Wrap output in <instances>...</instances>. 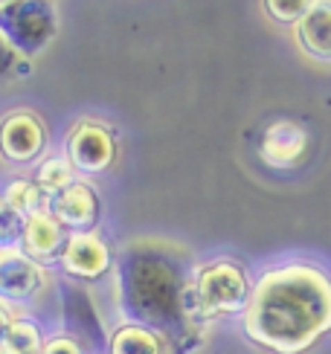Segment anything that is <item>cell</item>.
Returning <instances> with one entry per match:
<instances>
[{"label":"cell","mask_w":331,"mask_h":354,"mask_svg":"<svg viewBox=\"0 0 331 354\" xmlns=\"http://www.w3.org/2000/svg\"><path fill=\"white\" fill-rule=\"evenodd\" d=\"M114 270L128 322L154 328L166 343L163 354H186L201 343L209 319L195 293V264L184 250L140 239L119 253Z\"/></svg>","instance_id":"cell-1"},{"label":"cell","mask_w":331,"mask_h":354,"mask_svg":"<svg viewBox=\"0 0 331 354\" xmlns=\"http://www.w3.org/2000/svg\"><path fill=\"white\" fill-rule=\"evenodd\" d=\"M242 328L265 351L305 354L331 331V276L311 261L265 270L253 282Z\"/></svg>","instance_id":"cell-2"},{"label":"cell","mask_w":331,"mask_h":354,"mask_svg":"<svg viewBox=\"0 0 331 354\" xmlns=\"http://www.w3.org/2000/svg\"><path fill=\"white\" fill-rule=\"evenodd\" d=\"M192 282H195V293H198V302L204 308V317L209 322H215L221 317L244 314L253 293V282L244 270V264L235 259H209L195 264Z\"/></svg>","instance_id":"cell-3"},{"label":"cell","mask_w":331,"mask_h":354,"mask_svg":"<svg viewBox=\"0 0 331 354\" xmlns=\"http://www.w3.org/2000/svg\"><path fill=\"white\" fill-rule=\"evenodd\" d=\"M58 35V9L53 0H9L0 6V38L21 58L35 62Z\"/></svg>","instance_id":"cell-4"},{"label":"cell","mask_w":331,"mask_h":354,"mask_svg":"<svg viewBox=\"0 0 331 354\" xmlns=\"http://www.w3.org/2000/svg\"><path fill=\"white\" fill-rule=\"evenodd\" d=\"M64 154L82 177H96L108 171L116 160L114 128L99 120H79L64 140Z\"/></svg>","instance_id":"cell-5"},{"label":"cell","mask_w":331,"mask_h":354,"mask_svg":"<svg viewBox=\"0 0 331 354\" xmlns=\"http://www.w3.org/2000/svg\"><path fill=\"white\" fill-rule=\"evenodd\" d=\"M47 151V125L35 111H9L0 120V157L12 166H29Z\"/></svg>","instance_id":"cell-6"},{"label":"cell","mask_w":331,"mask_h":354,"mask_svg":"<svg viewBox=\"0 0 331 354\" xmlns=\"http://www.w3.org/2000/svg\"><path fill=\"white\" fill-rule=\"evenodd\" d=\"M311 151V134L299 120H279L267 122L259 140V160L274 169V171H294L296 166H303V160Z\"/></svg>","instance_id":"cell-7"},{"label":"cell","mask_w":331,"mask_h":354,"mask_svg":"<svg viewBox=\"0 0 331 354\" xmlns=\"http://www.w3.org/2000/svg\"><path fill=\"white\" fill-rule=\"evenodd\" d=\"M58 268L70 279H79V282H96V279H105L114 270V250L96 230L70 232Z\"/></svg>","instance_id":"cell-8"},{"label":"cell","mask_w":331,"mask_h":354,"mask_svg":"<svg viewBox=\"0 0 331 354\" xmlns=\"http://www.w3.org/2000/svg\"><path fill=\"white\" fill-rule=\"evenodd\" d=\"M47 209L58 218V224L67 232H93L102 218V201L96 186L79 177L76 183H70L64 192L50 198Z\"/></svg>","instance_id":"cell-9"},{"label":"cell","mask_w":331,"mask_h":354,"mask_svg":"<svg viewBox=\"0 0 331 354\" xmlns=\"http://www.w3.org/2000/svg\"><path fill=\"white\" fill-rule=\"evenodd\" d=\"M47 268L35 264L21 250L0 253V302L6 305H26L33 302L47 285Z\"/></svg>","instance_id":"cell-10"},{"label":"cell","mask_w":331,"mask_h":354,"mask_svg":"<svg viewBox=\"0 0 331 354\" xmlns=\"http://www.w3.org/2000/svg\"><path fill=\"white\" fill-rule=\"evenodd\" d=\"M67 239H70V232L58 224V218L50 209H44L33 218H26L21 253L29 256L35 264H41V268H53V264L62 261Z\"/></svg>","instance_id":"cell-11"},{"label":"cell","mask_w":331,"mask_h":354,"mask_svg":"<svg viewBox=\"0 0 331 354\" xmlns=\"http://www.w3.org/2000/svg\"><path fill=\"white\" fill-rule=\"evenodd\" d=\"M294 41L311 62L331 64V0H317L294 26Z\"/></svg>","instance_id":"cell-12"},{"label":"cell","mask_w":331,"mask_h":354,"mask_svg":"<svg viewBox=\"0 0 331 354\" xmlns=\"http://www.w3.org/2000/svg\"><path fill=\"white\" fill-rule=\"evenodd\" d=\"M166 343L163 337L148 328L140 326V322H123L108 340V354H163Z\"/></svg>","instance_id":"cell-13"},{"label":"cell","mask_w":331,"mask_h":354,"mask_svg":"<svg viewBox=\"0 0 331 354\" xmlns=\"http://www.w3.org/2000/svg\"><path fill=\"white\" fill-rule=\"evenodd\" d=\"M0 198H3L21 218H33L50 206V198L38 189V183L33 177H15V180H9L3 186V192H0Z\"/></svg>","instance_id":"cell-14"},{"label":"cell","mask_w":331,"mask_h":354,"mask_svg":"<svg viewBox=\"0 0 331 354\" xmlns=\"http://www.w3.org/2000/svg\"><path fill=\"white\" fill-rule=\"evenodd\" d=\"M33 180L38 183V189L44 192V195L53 198V195H58V192H64L70 183H76L79 174L67 160V154H50L35 166Z\"/></svg>","instance_id":"cell-15"},{"label":"cell","mask_w":331,"mask_h":354,"mask_svg":"<svg viewBox=\"0 0 331 354\" xmlns=\"http://www.w3.org/2000/svg\"><path fill=\"white\" fill-rule=\"evenodd\" d=\"M41 348H44V337H41L38 322L29 317H15L0 351L3 354H41Z\"/></svg>","instance_id":"cell-16"},{"label":"cell","mask_w":331,"mask_h":354,"mask_svg":"<svg viewBox=\"0 0 331 354\" xmlns=\"http://www.w3.org/2000/svg\"><path fill=\"white\" fill-rule=\"evenodd\" d=\"M314 3H317V0H262V9L274 24L296 26Z\"/></svg>","instance_id":"cell-17"},{"label":"cell","mask_w":331,"mask_h":354,"mask_svg":"<svg viewBox=\"0 0 331 354\" xmlns=\"http://www.w3.org/2000/svg\"><path fill=\"white\" fill-rule=\"evenodd\" d=\"M24 224H26V218H21L3 198H0V253L21 250Z\"/></svg>","instance_id":"cell-18"},{"label":"cell","mask_w":331,"mask_h":354,"mask_svg":"<svg viewBox=\"0 0 331 354\" xmlns=\"http://www.w3.org/2000/svg\"><path fill=\"white\" fill-rule=\"evenodd\" d=\"M41 354H84V348H82V343L76 340V337L58 334V337H50V340L44 343Z\"/></svg>","instance_id":"cell-19"},{"label":"cell","mask_w":331,"mask_h":354,"mask_svg":"<svg viewBox=\"0 0 331 354\" xmlns=\"http://www.w3.org/2000/svg\"><path fill=\"white\" fill-rule=\"evenodd\" d=\"M15 58H18V55H15V53L9 50V44H6L3 38H0V79L9 76V73H12V67H15Z\"/></svg>","instance_id":"cell-20"},{"label":"cell","mask_w":331,"mask_h":354,"mask_svg":"<svg viewBox=\"0 0 331 354\" xmlns=\"http://www.w3.org/2000/svg\"><path fill=\"white\" fill-rule=\"evenodd\" d=\"M12 311H9V305L6 302H0V348H3V340H6V334H9V326H12Z\"/></svg>","instance_id":"cell-21"},{"label":"cell","mask_w":331,"mask_h":354,"mask_svg":"<svg viewBox=\"0 0 331 354\" xmlns=\"http://www.w3.org/2000/svg\"><path fill=\"white\" fill-rule=\"evenodd\" d=\"M12 73L18 79H24V76H29V73H33V62H29V58H15V67H12Z\"/></svg>","instance_id":"cell-22"},{"label":"cell","mask_w":331,"mask_h":354,"mask_svg":"<svg viewBox=\"0 0 331 354\" xmlns=\"http://www.w3.org/2000/svg\"><path fill=\"white\" fill-rule=\"evenodd\" d=\"M6 3H9V0H0V6H6Z\"/></svg>","instance_id":"cell-23"},{"label":"cell","mask_w":331,"mask_h":354,"mask_svg":"<svg viewBox=\"0 0 331 354\" xmlns=\"http://www.w3.org/2000/svg\"><path fill=\"white\" fill-rule=\"evenodd\" d=\"M0 354H3V351H0Z\"/></svg>","instance_id":"cell-24"}]
</instances>
